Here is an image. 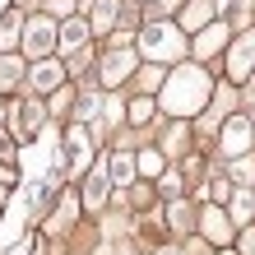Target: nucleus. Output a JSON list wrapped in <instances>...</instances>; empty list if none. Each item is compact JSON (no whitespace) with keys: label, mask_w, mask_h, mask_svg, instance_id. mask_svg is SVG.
Returning a JSON list of instances; mask_svg holds the SVG:
<instances>
[{"label":"nucleus","mask_w":255,"mask_h":255,"mask_svg":"<svg viewBox=\"0 0 255 255\" xmlns=\"http://www.w3.org/2000/svg\"><path fill=\"white\" fill-rule=\"evenodd\" d=\"M204 98H209V74L195 70V65H181L172 74V84L162 88V107L176 112V116H195L204 107Z\"/></svg>","instance_id":"nucleus-1"},{"label":"nucleus","mask_w":255,"mask_h":255,"mask_svg":"<svg viewBox=\"0 0 255 255\" xmlns=\"http://www.w3.org/2000/svg\"><path fill=\"white\" fill-rule=\"evenodd\" d=\"M139 47H144L148 61H176V56H181V33H176L172 23H148Z\"/></svg>","instance_id":"nucleus-2"},{"label":"nucleus","mask_w":255,"mask_h":255,"mask_svg":"<svg viewBox=\"0 0 255 255\" xmlns=\"http://www.w3.org/2000/svg\"><path fill=\"white\" fill-rule=\"evenodd\" d=\"M56 42H61V33L51 28V19H33V23L23 28V47H28V56H37V61L56 47Z\"/></svg>","instance_id":"nucleus-3"},{"label":"nucleus","mask_w":255,"mask_h":255,"mask_svg":"<svg viewBox=\"0 0 255 255\" xmlns=\"http://www.w3.org/2000/svg\"><path fill=\"white\" fill-rule=\"evenodd\" d=\"M61 79H65L61 61H37V65H33V88H37V93H56Z\"/></svg>","instance_id":"nucleus-4"},{"label":"nucleus","mask_w":255,"mask_h":255,"mask_svg":"<svg viewBox=\"0 0 255 255\" xmlns=\"http://www.w3.org/2000/svg\"><path fill=\"white\" fill-rule=\"evenodd\" d=\"M246 144H251V126L242 121V116H232V121L223 126V148L242 158V153H246Z\"/></svg>","instance_id":"nucleus-5"},{"label":"nucleus","mask_w":255,"mask_h":255,"mask_svg":"<svg viewBox=\"0 0 255 255\" xmlns=\"http://www.w3.org/2000/svg\"><path fill=\"white\" fill-rule=\"evenodd\" d=\"M130 70H134V56H130V47H116V51L107 56V65H102V79H107V84H121Z\"/></svg>","instance_id":"nucleus-6"},{"label":"nucleus","mask_w":255,"mask_h":255,"mask_svg":"<svg viewBox=\"0 0 255 255\" xmlns=\"http://www.w3.org/2000/svg\"><path fill=\"white\" fill-rule=\"evenodd\" d=\"M251 61H255V33H246V37H242V42L232 47V61H228L232 79H242V74L251 70Z\"/></svg>","instance_id":"nucleus-7"},{"label":"nucleus","mask_w":255,"mask_h":255,"mask_svg":"<svg viewBox=\"0 0 255 255\" xmlns=\"http://www.w3.org/2000/svg\"><path fill=\"white\" fill-rule=\"evenodd\" d=\"M84 42H88V23H84V19H65V28H61V47L79 56Z\"/></svg>","instance_id":"nucleus-8"},{"label":"nucleus","mask_w":255,"mask_h":255,"mask_svg":"<svg viewBox=\"0 0 255 255\" xmlns=\"http://www.w3.org/2000/svg\"><path fill=\"white\" fill-rule=\"evenodd\" d=\"M204 237H209V242H228V237H232V223H228L223 209H204Z\"/></svg>","instance_id":"nucleus-9"},{"label":"nucleus","mask_w":255,"mask_h":255,"mask_svg":"<svg viewBox=\"0 0 255 255\" xmlns=\"http://www.w3.org/2000/svg\"><path fill=\"white\" fill-rule=\"evenodd\" d=\"M107 176H112L107 167H98L93 176H88V195H84V204H88V209H98L102 200H107Z\"/></svg>","instance_id":"nucleus-10"},{"label":"nucleus","mask_w":255,"mask_h":255,"mask_svg":"<svg viewBox=\"0 0 255 255\" xmlns=\"http://www.w3.org/2000/svg\"><path fill=\"white\" fill-rule=\"evenodd\" d=\"M65 144H70V158H74V167H84V162H88V134H84V126H74V130L65 134Z\"/></svg>","instance_id":"nucleus-11"},{"label":"nucleus","mask_w":255,"mask_h":255,"mask_svg":"<svg viewBox=\"0 0 255 255\" xmlns=\"http://www.w3.org/2000/svg\"><path fill=\"white\" fill-rule=\"evenodd\" d=\"M107 172H112V181H130V176H134V162H130V153H121V148H116V153L107 158Z\"/></svg>","instance_id":"nucleus-12"},{"label":"nucleus","mask_w":255,"mask_h":255,"mask_svg":"<svg viewBox=\"0 0 255 255\" xmlns=\"http://www.w3.org/2000/svg\"><path fill=\"white\" fill-rule=\"evenodd\" d=\"M181 23H186V28H204V23H209V0H190L186 14H181Z\"/></svg>","instance_id":"nucleus-13"},{"label":"nucleus","mask_w":255,"mask_h":255,"mask_svg":"<svg viewBox=\"0 0 255 255\" xmlns=\"http://www.w3.org/2000/svg\"><path fill=\"white\" fill-rule=\"evenodd\" d=\"M37 126H42V107L28 102V107L19 112V134H37Z\"/></svg>","instance_id":"nucleus-14"},{"label":"nucleus","mask_w":255,"mask_h":255,"mask_svg":"<svg viewBox=\"0 0 255 255\" xmlns=\"http://www.w3.org/2000/svg\"><path fill=\"white\" fill-rule=\"evenodd\" d=\"M223 37H228L223 28H209V33H204L200 42H195V56H214V51L223 47Z\"/></svg>","instance_id":"nucleus-15"},{"label":"nucleus","mask_w":255,"mask_h":255,"mask_svg":"<svg viewBox=\"0 0 255 255\" xmlns=\"http://www.w3.org/2000/svg\"><path fill=\"white\" fill-rule=\"evenodd\" d=\"M116 23V0H98L93 5V28H112Z\"/></svg>","instance_id":"nucleus-16"},{"label":"nucleus","mask_w":255,"mask_h":255,"mask_svg":"<svg viewBox=\"0 0 255 255\" xmlns=\"http://www.w3.org/2000/svg\"><path fill=\"white\" fill-rule=\"evenodd\" d=\"M251 214H255V200H251V195H232V218L246 223Z\"/></svg>","instance_id":"nucleus-17"},{"label":"nucleus","mask_w":255,"mask_h":255,"mask_svg":"<svg viewBox=\"0 0 255 255\" xmlns=\"http://www.w3.org/2000/svg\"><path fill=\"white\" fill-rule=\"evenodd\" d=\"M139 172H144V176H158V172H162V153H158V148L139 153Z\"/></svg>","instance_id":"nucleus-18"},{"label":"nucleus","mask_w":255,"mask_h":255,"mask_svg":"<svg viewBox=\"0 0 255 255\" xmlns=\"http://www.w3.org/2000/svg\"><path fill=\"white\" fill-rule=\"evenodd\" d=\"M14 79H19V61L0 56V88H14Z\"/></svg>","instance_id":"nucleus-19"},{"label":"nucleus","mask_w":255,"mask_h":255,"mask_svg":"<svg viewBox=\"0 0 255 255\" xmlns=\"http://www.w3.org/2000/svg\"><path fill=\"white\" fill-rule=\"evenodd\" d=\"M14 37H19V14H14V9H9V19H5V23H0V47H9V42H14Z\"/></svg>","instance_id":"nucleus-20"},{"label":"nucleus","mask_w":255,"mask_h":255,"mask_svg":"<svg viewBox=\"0 0 255 255\" xmlns=\"http://www.w3.org/2000/svg\"><path fill=\"white\" fill-rule=\"evenodd\" d=\"M232 176H237V181H251V176H255V162L251 158H237L232 162Z\"/></svg>","instance_id":"nucleus-21"},{"label":"nucleus","mask_w":255,"mask_h":255,"mask_svg":"<svg viewBox=\"0 0 255 255\" xmlns=\"http://www.w3.org/2000/svg\"><path fill=\"white\" fill-rule=\"evenodd\" d=\"M74 209H79V200H74V195H70V200L61 204V214H56V228H65V223L74 218Z\"/></svg>","instance_id":"nucleus-22"},{"label":"nucleus","mask_w":255,"mask_h":255,"mask_svg":"<svg viewBox=\"0 0 255 255\" xmlns=\"http://www.w3.org/2000/svg\"><path fill=\"white\" fill-rule=\"evenodd\" d=\"M130 116H134V126H144L148 116H153V102H134V107H130Z\"/></svg>","instance_id":"nucleus-23"},{"label":"nucleus","mask_w":255,"mask_h":255,"mask_svg":"<svg viewBox=\"0 0 255 255\" xmlns=\"http://www.w3.org/2000/svg\"><path fill=\"white\" fill-rule=\"evenodd\" d=\"M139 84H144V88H158V84H162V70H144Z\"/></svg>","instance_id":"nucleus-24"},{"label":"nucleus","mask_w":255,"mask_h":255,"mask_svg":"<svg viewBox=\"0 0 255 255\" xmlns=\"http://www.w3.org/2000/svg\"><path fill=\"white\" fill-rule=\"evenodd\" d=\"M172 223H176V228H186V223H190V214H186V204H172Z\"/></svg>","instance_id":"nucleus-25"},{"label":"nucleus","mask_w":255,"mask_h":255,"mask_svg":"<svg viewBox=\"0 0 255 255\" xmlns=\"http://www.w3.org/2000/svg\"><path fill=\"white\" fill-rule=\"evenodd\" d=\"M209 195H214V200H223V195H228V181H223V176H214V181H209Z\"/></svg>","instance_id":"nucleus-26"},{"label":"nucleus","mask_w":255,"mask_h":255,"mask_svg":"<svg viewBox=\"0 0 255 255\" xmlns=\"http://www.w3.org/2000/svg\"><path fill=\"white\" fill-rule=\"evenodd\" d=\"M51 14H70V0H51Z\"/></svg>","instance_id":"nucleus-27"},{"label":"nucleus","mask_w":255,"mask_h":255,"mask_svg":"<svg viewBox=\"0 0 255 255\" xmlns=\"http://www.w3.org/2000/svg\"><path fill=\"white\" fill-rule=\"evenodd\" d=\"M246 255H255V232H246Z\"/></svg>","instance_id":"nucleus-28"},{"label":"nucleus","mask_w":255,"mask_h":255,"mask_svg":"<svg viewBox=\"0 0 255 255\" xmlns=\"http://www.w3.org/2000/svg\"><path fill=\"white\" fill-rule=\"evenodd\" d=\"M5 148H9V139H5V134H0V153H5Z\"/></svg>","instance_id":"nucleus-29"},{"label":"nucleus","mask_w":255,"mask_h":255,"mask_svg":"<svg viewBox=\"0 0 255 255\" xmlns=\"http://www.w3.org/2000/svg\"><path fill=\"white\" fill-rule=\"evenodd\" d=\"M158 255H176V251H158Z\"/></svg>","instance_id":"nucleus-30"},{"label":"nucleus","mask_w":255,"mask_h":255,"mask_svg":"<svg viewBox=\"0 0 255 255\" xmlns=\"http://www.w3.org/2000/svg\"><path fill=\"white\" fill-rule=\"evenodd\" d=\"M0 181H5V167H0Z\"/></svg>","instance_id":"nucleus-31"},{"label":"nucleus","mask_w":255,"mask_h":255,"mask_svg":"<svg viewBox=\"0 0 255 255\" xmlns=\"http://www.w3.org/2000/svg\"><path fill=\"white\" fill-rule=\"evenodd\" d=\"M5 5H9V0H0V9H5Z\"/></svg>","instance_id":"nucleus-32"},{"label":"nucleus","mask_w":255,"mask_h":255,"mask_svg":"<svg viewBox=\"0 0 255 255\" xmlns=\"http://www.w3.org/2000/svg\"><path fill=\"white\" fill-rule=\"evenodd\" d=\"M98 255H112V251H98Z\"/></svg>","instance_id":"nucleus-33"},{"label":"nucleus","mask_w":255,"mask_h":255,"mask_svg":"<svg viewBox=\"0 0 255 255\" xmlns=\"http://www.w3.org/2000/svg\"><path fill=\"white\" fill-rule=\"evenodd\" d=\"M9 255H23V251H9Z\"/></svg>","instance_id":"nucleus-34"}]
</instances>
